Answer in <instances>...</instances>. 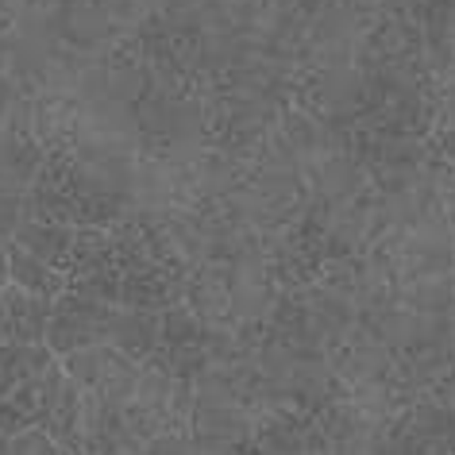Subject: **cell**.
Listing matches in <instances>:
<instances>
[{
	"mask_svg": "<svg viewBox=\"0 0 455 455\" xmlns=\"http://www.w3.org/2000/svg\"><path fill=\"white\" fill-rule=\"evenodd\" d=\"M112 324H116V313L100 298H89L82 290H66L62 298L54 301L47 347L59 359L70 355V351H82V347H97L105 336H112Z\"/></svg>",
	"mask_w": 455,
	"mask_h": 455,
	"instance_id": "cell-1",
	"label": "cell"
},
{
	"mask_svg": "<svg viewBox=\"0 0 455 455\" xmlns=\"http://www.w3.org/2000/svg\"><path fill=\"white\" fill-rule=\"evenodd\" d=\"M54 301L8 282L0 290V344H47Z\"/></svg>",
	"mask_w": 455,
	"mask_h": 455,
	"instance_id": "cell-2",
	"label": "cell"
},
{
	"mask_svg": "<svg viewBox=\"0 0 455 455\" xmlns=\"http://www.w3.org/2000/svg\"><path fill=\"white\" fill-rule=\"evenodd\" d=\"M8 282L36 298H47V301H59L66 290H70V275L62 267H51L43 263L39 255L24 251L16 240H8Z\"/></svg>",
	"mask_w": 455,
	"mask_h": 455,
	"instance_id": "cell-3",
	"label": "cell"
},
{
	"mask_svg": "<svg viewBox=\"0 0 455 455\" xmlns=\"http://www.w3.org/2000/svg\"><path fill=\"white\" fill-rule=\"evenodd\" d=\"M59 359L47 344H0V397H12L20 386L43 374Z\"/></svg>",
	"mask_w": 455,
	"mask_h": 455,
	"instance_id": "cell-4",
	"label": "cell"
},
{
	"mask_svg": "<svg viewBox=\"0 0 455 455\" xmlns=\"http://www.w3.org/2000/svg\"><path fill=\"white\" fill-rule=\"evenodd\" d=\"M74 228H62V224H39V220H24L16 228V235L12 240L24 247V251L31 255H39L43 263H51V267H62L70 263V251H74Z\"/></svg>",
	"mask_w": 455,
	"mask_h": 455,
	"instance_id": "cell-5",
	"label": "cell"
},
{
	"mask_svg": "<svg viewBox=\"0 0 455 455\" xmlns=\"http://www.w3.org/2000/svg\"><path fill=\"white\" fill-rule=\"evenodd\" d=\"M12 455H62L47 428H28L12 436Z\"/></svg>",
	"mask_w": 455,
	"mask_h": 455,
	"instance_id": "cell-6",
	"label": "cell"
},
{
	"mask_svg": "<svg viewBox=\"0 0 455 455\" xmlns=\"http://www.w3.org/2000/svg\"><path fill=\"white\" fill-rule=\"evenodd\" d=\"M20 224H24V212H20V197H4V193H0V240H12Z\"/></svg>",
	"mask_w": 455,
	"mask_h": 455,
	"instance_id": "cell-7",
	"label": "cell"
},
{
	"mask_svg": "<svg viewBox=\"0 0 455 455\" xmlns=\"http://www.w3.org/2000/svg\"><path fill=\"white\" fill-rule=\"evenodd\" d=\"M8 286V240H0V290Z\"/></svg>",
	"mask_w": 455,
	"mask_h": 455,
	"instance_id": "cell-8",
	"label": "cell"
},
{
	"mask_svg": "<svg viewBox=\"0 0 455 455\" xmlns=\"http://www.w3.org/2000/svg\"><path fill=\"white\" fill-rule=\"evenodd\" d=\"M0 455H12V436L8 432H0Z\"/></svg>",
	"mask_w": 455,
	"mask_h": 455,
	"instance_id": "cell-9",
	"label": "cell"
},
{
	"mask_svg": "<svg viewBox=\"0 0 455 455\" xmlns=\"http://www.w3.org/2000/svg\"><path fill=\"white\" fill-rule=\"evenodd\" d=\"M62 455H97L93 448H77V451H62Z\"/></svg>",
	"mask_w": 455,
	"mask_h": 455,
	"instance_id": "cell-10",
	"label": "cell"
}]
</instances>
